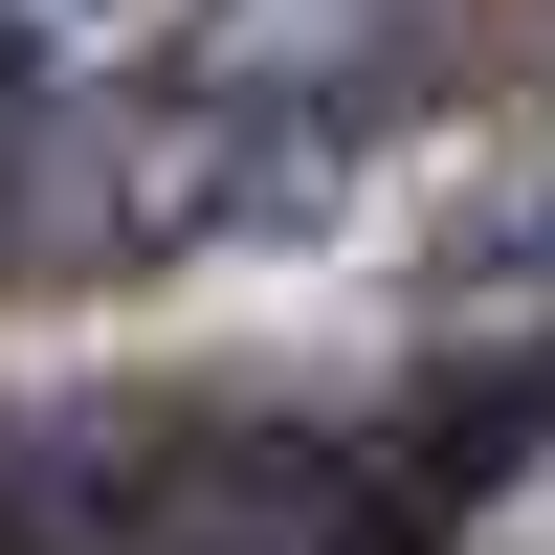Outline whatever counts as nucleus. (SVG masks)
Segmentation results:
<instances>
[{
  "mask_svg": "<svg viewBox=\"0 0 555 555\" xmlns=\"http://www.w3.org/2000/svg\"><path fill=\"white\" fill-rule=\"evenodd\" d=\"M156 0H0V44H44V67H89V44H133Z\"/></svg>",
  "mask_w": 555,
  "mask_h": 555,
  "instance_id": "obj_1",
  "label": "nucleus"
}]
</instances>
